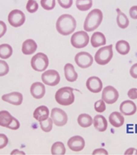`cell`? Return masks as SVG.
I'll list each match as a JSON object with an SVG mask.
<instances>
[{"instance_id": "d6a6232c", "label": "cell", "mask_w": 137, "mask_h": 155, "mask_svg": "<svg viewBox=\"0 0 137 155\" xmlns=\"http://www.w3.org/2000/svg\"><path fill=\"white\" fill-rule=\"evenodd\" d=\"M94 109L97 112L99 113H102L106 110V102L102 99L97 101L94 103Z\"/></svg>"}, {"instance_id": "b9f144b4", "label": "cell", "mask_w": 137, "mask_h": 155, "mask_svg": "<svg viewBox=\"0 0 137 155\" xmlns=\"http://www.w3.org/2000/svg\"><path fill=\"white\" fill-rule=\"evenodd\" d=\"M100 154L107 155L108 154V153H107V150L104 149H97L92 152V155H100Z\"/></svg>"}, {"instance_id": "7bdbcfd3", "label": "cell", "mask_w": 137, "mask_h": 155, "mask_svg": "<svg viewBox=\"0 0 137 155\" xmlns=\"http://www.w3.org/2000/svg\"><path fill=\"white\" fill-rule=\"evenodd\" d=\"M125 155H137V149H134V148H130L127 150H125V152L124 153Z\"/></svg>"}, {"instance_id": "7402d4cb", "label": "cell", "mask_w": 137, "mask_h": 155, "mask_svg": "<svg viewBox=\"0 0 137 155\" xmlns=\"http://www.w3.org/2000/svg\"><path fill=\"white\" fill-rule=\"evenodd\" d=\"M65 71V76L66 80L68 82H75L78 78L77 72L75 71V67L72 64H66L64 68Z\"/></svg>"}, {"instance_id": "f546056e", "label": "cell", "mask_w": 137, "mask_h": 155, "mask_svg": "<svg viewBox=\"0 0 137 155\" xmlns=\"http://www.w3.org/2000/svg\"><path fill=\"white\" fill-rule=\"evenodd\" d=\"M53 124L54 123L52 119L51 118H47L45 120L40 121V127L43 131L48 133V132L51 131L52 127H53Z\"/></svg>"}, {"instance_id": "74e56055", "label": "cell", "mask_w": 137, "mask_h": 155, "mask_svg": "<svg viewBox=\"0 0 137 155\" xmlns=\"http://www.w3.org/2000/svg\"><path fill=\"white\" fill-rule=\"evenodd\" d=\"M127 96H128L129 98L131 99V100L137 99V88H135V87L131 88L127 93Z\"/></svg>"}, {"instance_id": "8fae6325", "label": "cell", "mask_w": 137, "mask_h": 155, "mask_svg": "<svg viewBox=\"0 0 137 155\" xmlns=\"http://www.w3.org/2000/svg\"><path fill=\"white\" fill-rule=\"evenodd\" d=\"M93 58L88 52H79L75 57V61L79 68L87 69L89 68L93 63Z\"/></svg>"}, {"instance_id": "83f0119b", "label": "cell", "mask_w": 137, "mask_h": 155, "mask_svg": "<svg viewBox=\"0 0 137 155\" xmlns=\"http://www.w3.org/2000/svg\"><path fill=\"white\" fill-rule=\"evenodd\" d=\"M66 149L65 147V144L62 142H55L53 143L51 147V154L53 155H64L65 154Z\"/></svg>"}, {"instance_id": "8992f818", "label": "cell", "mask_w": 137, "mask_h": 155, "mask_svg": "<svg viewBox=\"0 0 137 155\" xmlns=\"http://www.w3.org/2000/svg\"><path fill=\"white\" fill-rule=\"evenodd\" d=\"M89 36L85 31H79L74 33L71 36V45L76 49H82L86 47L89 42Z\"/></svg>"}, {"instance_id": "8d00e7d4", "label": "cell", "mask_w": 137, "mask_h": 155, "mask_svg": "<svg viewBox=\"0 0 137 155\" xmlns=\"http://www.w3.org/2000/svg\"><path fill=\"white\" fill-rule=\"evenodd\" d=\"M20 127V122L18 121V120H17L15 117H13V120H12V123L8 126V128L10 129V130H18Z\"/></svg>"}, {"instance_id": "ee69618b", "label": "cell", "mask_w": 137, "mask_h": 155, "mask_svg": "<svg viewBox=\"0 0 137 155\" xmlns=\"http://www.w3.org/2000/svg\"><path fill=\"white\" fill-rule=\"evenodd\" d=\"M18 153H19V154H22V155L25 154V153H24V152H21V151H19V150H13V151H12V152L11 153V154H12V155H13V154H18Z\"/></svg>"}, {"instance_id": "3957f363", "label": "cell", "mask_w": 137, "mask_h": 155, "mask_svg": "<svg viewBox=\"0 0 137 155\" xmlns=\"http://www.w3.org/2000/svg\"><path fill=\"white\" fill-rule=\"evenodd\" d=\"M55 98L58 104L61 106H69L75 101L74 89L70 87H64L57 91L55 95Z\"/></svg>"}, {"instance_id": "ac0fdd59", "label": "cell", "mask_w": 137, "mask_h": 155, "mask_svg": "<svg viewBox=\"0 0 137 155\" xmlns=\"http://www.w3.org/2000/svg\"><path fill=\"white\" fill-rule=\"evenodd\" d=\"M36 49H37V44L32 39H27L22 43V51L26 55L34 54L36 52Z\"/></svg>"}, {"instance_id": "4dcf8cb0", "label": "cell", "mask_w": 137, "mask_h": 155, "mask_svg": "<svg viewBox=\"0 0 137 155\" xmlns=\"http://www.w3.org/2000/svg\"><path fill=\"white\" fill-rule=\"evenodd\" d=\"M38 8L39 5L36 0H28L27 1L26 8H27V11L29 13H34V12H36L38 10Z\"/></svg>"}, {"instance_id": "1f68e13d", "label": "cell", "mask_w": 137, "mask_h": 155, "mask_svg": "<svg viewBox=\"0 0 137 155\" xmlns=\"http://www.w3.org/2000/svg\"><path fill=\"white\" fill-rule=\"evenodd\" d=\"M41 5L47 11L52 10L55 7V0H41Z\"/></svg>"}, {"instance_id": "277c9868", "label": "cell", "mask_w": 137, "mask_h": 155, "mask_svg": "<svg viewBox=\"0 0 137 155\" xmlns=\"http://www.w3.org/2000/svg\"><path fill=\"white\" fill-rule=\"evenodd\" d=\"M112 45L107 46H102L99 51L96 52L94 60L95 62L99 65H106L110 62L113 57V51H112Z\"/></svg>"}, {"instance_id": "9c48e42d", "label": "cell", "mask_w": 137, "mask_h": 155, "mask_svg": "<svg viewBox=\"0 0 137 155\" xmlns=\"http://www.w3.org/2000/svg\"><path fill=\"white\" fill-rule=\"evenodd\" d=\"M51 118L56 126H64L68 122V116L60 108H53L51 111Z\"/></svg>"}, {"instance_id": "836d02e7", "label": "cell", "mask_w": 137, "mask_h": 155, "mask_svg": "<svg viewBox=\"0 0 137 155\" xmlns=\"http://www.w3.org/2000/svg\"><path fill=\"white\" fill-rule=\"evenodd\" d=\"M9 66L6 61L0 60V77L5 76L8 74Z\"/></svg>"}, {"instance_id": "d4e9b609", "label": "cell", "mask_w": 137, "mask_h": 155, "mask_svg": "<svg viewBox=\"0 0 137 155\" xmlns=\"http://www.w3.org/2000/svg\"><path fill=\"white\" fill-rule=\"evenodd\" d=\"M13 120V116L8 110H0V126L8 128Z\"/></svg>"}, {"instance_id": "d6986e66", "label": "cell", "mask_w": 137, "mask_h": 155, "mask_svg": "<svg viewBox=\"0 0 137 155\" xmlns=\"http://www.w3.org/2000/svg\"><path fill=\"white\" fill-rule=\"evenodd\" d=\"M49 115H50V111L47 107L45 106H40L36 108V110L33 112V117L36 120H38L39 122L49 118Z\"/></svg>"}, {"instance_id": "484cf974", "label": "cell", "mask_w": 137, "mask_h": 155, "mask_svg": "<svg viewBox=\"0 0 137 155\" xmlns=\"http://www.w3.org/2000/svg\"><path fill=\"white\" fill-rule=\"evenodd\" d=\"M116 50L120 54L125 55V54H127L130 52L131 46H130V44L126 41L121 40V41H118L116 42Z\"/></svg>"}, {"instance_id": "9a60e30c", "label": "cell", "mask_w": 137, "mask_h": 155, "mask_svg": "<svg viewBox=\"0 0 137 155\" xmlns=\"http://www.w3.org/2000/svg\"><path fill=\"white\" fill-rule=\"evenodd\" d=\"M137 110L136 105L132 100H126L120 105V112L123 116H132Z\"/></svg>"}, {"instance_id": "30bf717a", "label": "cell", "mask_w": 137, "mask_h": 155, "mask_svg": "<svg viewBox=\"0 0 137 155\" xmlns=\"http://www.w3.org/2000/svg\"><path fill=\"white\" fill-rule=\"evenodd\" d=\"M119 98L118 91L112 86H107L102 90V99L107 104H113Z\"/></svg>"}, {"instance_id": "ffe728a7", "label": "cell", "mask_w": 137, "mask_h": 155, "mask_svg": "<svg viewBox=\"0 0 137 155\" xmlns=\"http://www.w3.org/2000/svg\"><path fill=\"white\" fill-rule=\"evenodd\" d=\"M109 122L115 128H119L124 125L125 119L121 112L114 111L109 116Z\"/></svg>"}, {"instance_id": "4316f807", "label": "cell", "mask_w": 137, "mask_h": 155, "mask_svg": "<svg viewBox=\"0 0 137 155\" xmlns=\"http://www.w3.org/2000/svg\"><path fill=\"white\" fill-rule=\"evenodd\" d=\"M12 48L8 44H2L0 45V58L2 60H7L9 57L12 56Z\"/></svg>"}, {"instance_id": "44dd1931", "label": "cell", "mask_w": 137, "mask_h": 155, "mask_svg": "<svg viewBox=\"0 0 137 155\" xmlns=\"http://www.w3.org/2000/svg\"><path fill=\"white\" fill-rule=\"evenodd\" d=\"M90 42H91V45H92V47L96 48L105 45L107 41H106V37L103 35V33L97 31V32L92 34V37L90 39Z\"/></svg>"}, {"instance_id": "cb8c5ba5", "label": "cell", "mask_w": 137, "mask_h": 155, "mask_svg": "<svg viewBox=\"0 0 137 155\" xmlns=\"http://www.w3.org/2000/svg\"><path fill=\"white\" fill-rule=\"evenodd\" d=\"M93 119L90 115L86 113L80 114L78 117V124L83 128H88L92 125Z\"/></svg>"}, {"instance_id": "f35d334b", "label": "cell", "mask_w": 137, "mask_h": 155, "mask_svg": "<svg viewBox=\"0 0 137 155\" xmlns=\"http://www.w3.org/2000/svg\"><path fill=\"white\" fill-rule=\"evenodd\" d=\"M129 14L132 19L134 20H137V6L131 7L129 11Z\"/></svg>"}, {"instance_id": "603a6c76", "label": "cell", "mask_w": 137, "mask_h": 155, "mask_svg": "<svg viewBox=\"0 0 137 155\" xmlns=\"http://www.w3.org/2000/svg\"><path fill=\"white\" fill-rule=\"evenodd\" d=\"M116 12H117V17H116V23H117V26L120 28H122V29H125L129 26V24H130L128 18L119 8L116 9Z\"/></svg>"}, {"instance_id": "ab89813d", "label": "cell", "mask_w": 137, "mask_h": 155, "mask_svg": "<svg viewBox=\"0 0 137 155\" xmlns=\"http://www.w3.org/2000/svg\"><path fill=\"white\" fill-rule=\"evenodd\" d=\"M7 31V26L5 22L3 21H0V38L3 37Z\"/></svg>"}, {"instance_id": "ba28073f", "label": "cell", "mask_w": 137, "mask_h": 155, "mask_svg": "<svg viewBox=\"0 0 137 155\" xmlns=\"http://www.w3.org/2000/svg\"><path fill=\"white\" fill-rule=\"evenodd\" d=\"M42 80L45 85L51 87L56 86L60 83V76L56 70L50 69L42 73Z\"/></svg>"}, {"instance_id": "e575fe53", "label": "cell", "mask_w": 137, "mask_h": 155, "mask_svg": "<svg viewBox=\"0 0 137 155\" xmlns=\"http://www.w3.org/2000/svg\"><path fill=\"white\" fill-rule=\"evenodd\" d=\"M60 6L63 8H70L73 5V0H58Z\"/></svg>"}, {"instance_id": "f1b7e54d", "label": "cell", "mask_w": 137, "mask_h": 155, "mask_svg": "<svg viewBox=\"0 0 137 155\" xmlns=\"http://www.w3.org/2000/svg\"><path fill=\"white\" fill-rule=\"evenodd\" d=\"M76 7L79 10L85 12L89 10L92 6V0H76Z\"/></svg>"}, {"instance_id": "7c38bea8", "label": "cell", "mask_w": 137, "mask_h": 155, "mask_svg": "<svg viewBox=\"0 0 137 155\" xmlns=\"http://www.w3.org/2000/svg\"><path fill=\"white\" fill-rule=\"evenodd\" d=\"M68 149L74 151V152H80L85 147V141L84 138L79 135L73 136L68 140Z\"/></svg>"}, {"instance_id": "4fadbf2b", "label": "cell", "mask_w": 137, "mask_h": 155, "mask_svg": "<svg viewBox=\"0 0 137 155\" xmlns=\"http://www.w3.org/2000/svg\"><path fill=\"white\" fill-rule=\"evenodd\" d=\"M86 87L89 91L92 93H99L102 89V82L99 77L89 78V79L86 82Z\"/></svg>"}, {"instance_id": "52a82bcc", "label": "cell", "mask_w": 137, "mask_h": 155, "mask_svg": "<svg viewBox=\"0 0 137 155\" xmlns=\"http://www.w3.org/2000/svg\"><path fill=\"white\" fill-rule=\"evenodd\" d=\"M8 21L12 27H22L26 21V16L21 10L14 9L9 12L8 16Z\"/></svg>"}, {"instance_id": "7a4b0ae2", "label": "cell", "mask_w": 137, "mask_h": 155, "mask_svg": "<svg viewBox=\"0 0 137 155\" xmlns=\"http://www.w3.org/2000/svg\"><path fill=\"white\" fill-rule=\"evenodd\" d=\"M103 14L100 9H93L87 15L84 23V31L87 32L93 31L101 25Z\"/></svg>"}, {"instance_id": "6da1fadb", "label": "cell", "mask_w": 137, "mask_h": 155, "mask_svg": "<svg viewBox=\"0 0 137 155\" xmlns=\"http://www.w3.org/2000/svg\"><path fill=\"white\" fill-rule=\"evenodd\" d=\"M56 30L62 36H68L74 33L77 27V22L75 18L69 14H63L57 19Z\"/></svg>"}, {"instance_id": "d590c367", "label": "cell", "mask_w": 137, "mask_h": 155, "mask_svg": "<svg viewBox=\"0 0 137 155\" xmlns=\"http://www.w3.org/2000/svg\"><path fill=\"white\" fill-rule=\"evenodd\" d=\"M8 144V139L4 134H0V149L5 148Z\"/></svg>"}, {"instance_id": "5b68a950", "label": "cell", "mask_w": 137, "mask_h": 155, "mask_svg": "<svg viewBox=\"0 0 137 155\" xmlns=\"http://www.w3.org/2000/svg\"><path fill=\"white\" fill-rule=\"evenodd\" d=\"M31 65L34 70L37 72H44L49 65V59L44 53H37L32 58Z\"/></svg>"}, {"instance_id": "60d3db41", "label": "cell", "mask_w": 137, "mask_h": 155, "mask_svg": "<svg viewBox=\"0 0 137 155\" xmlns=\"http://www.w3.org/2000/svg\"><path fill=\"white\" fill-rule=\"evenodd\" d=\"M130 74L133 78L137 79V64H135L131 66V69H130Z\"/></svg>"}, {"instance_id": "e0dca14e", "label": "cell", "mask_w": 137, "mask_h": 155, "mask_svg": "<svg viewBox=\"0 0 137 155\" xmlns=\"http://www.w3.org/2000/svg\"><path fill=\"white\" fill-rule=\"evenodd\" d=\"M92 125L99 132H104L107 129V120L102 115H97L93 118Z\"/></svg>"}, {"instance_id": "5bb4252c", "label": "cell", "mask_w": 137, "mask_h": 155, "mask_svg": "<svg viewBox=\"0 0 137 155\" xmlns=\"http://www.w3.org/2000/svg\"><path fill=\"white\" fill-rule=\"evenodd\" d=\"M3 101L8 102L10 104L14 106H20L23 101V96L21 93L18 92H12V93H7L2 96Z\"/></svg>"}, {"instance_id": "2e32d148", "label": "cell", "mask_w": 137, "mask_h": 155, "mask_svg": "<svg viewBox=\"0 0 137 155\" xmlns=\"http://www.w3.org/2000/svg\"><path fill=\"white\" fill-rule=\"evenodd\" d=\"M31 94L34 98L41 99L45 94V87L41 82H36L31 86Z\"/></svg>"}]
</instances>
